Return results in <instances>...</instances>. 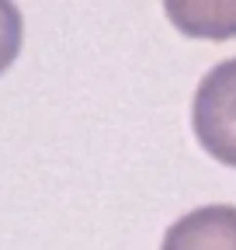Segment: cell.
<instances>
[{
	"label": "cell",
	"instance_id": "obj_1",
	"mask_svg": "<svg viewBox=\"0 0 236 250\" xmlns=\"http://www.w3.org/2000/svg\"><path fill=\"white\" fill-rule=\"evenodd\" d=\"M191 125L212 160L236 167V56L205 73L191 101Z\"/></svg>",
	"mask_w": 236,
	"mask_h": 250
},
{
	"label": "cell",
	"instance_id": "obj_2",
	"mask_svg": "<svg viewBox=\"0 0 236 250\" xmlns=\"http://www.w3.org/2000/svg\"><path fill=\"white\" fill-rule=\"evenodd\" d=\"M160 250H236V205H201L181 215Z\"/></svg>",
	"mask_w": 236,
	"mask_h": 250
},
{
	"label": "cell",
	"instance_id": "obj_3",
	"mask_svg": "<svg viewBox=\"0 0 236 250\" xmlns=\"http://www.w3.org/2000/svg\"><path fill=\"white\" fill-rule=\"evenodd\" d=\"M170 24L188 39H236V0H163Z\"/></svg>",
	"mask_w": 236,
	"mask_h": 250
},
{
	"label": "cell",
	"instance_id": "obj_4",
	"mask_svg": "<svg viewBox=\"0 0 236 250\" xmlns=\"http://www.w3.org/2000/svg\"><path fill=\"white\" fill-rule=\"evenodd\" d=\"M24 42V21L14 0H0V73L11 70Z\"/></svg>",
	"mask_w": 236,
	"mask_h": 250
}]
</instances>
